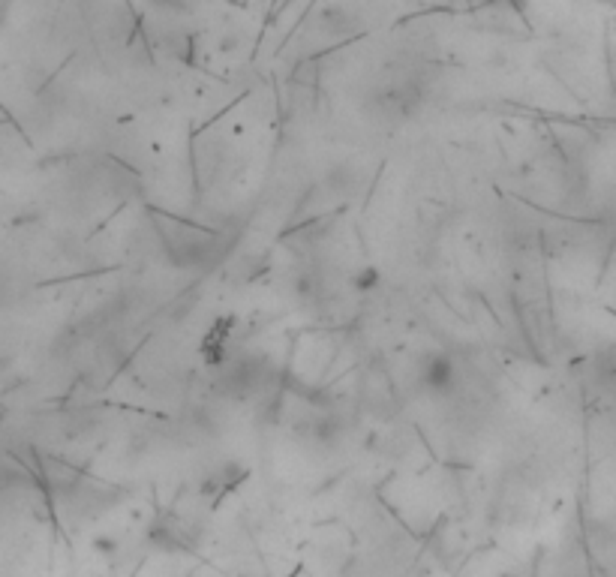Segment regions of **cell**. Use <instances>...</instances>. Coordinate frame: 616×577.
Wrapping results in <instances>:
<instances>
[{
	"instance_id": "obj_1",
	"label": "cell",
	"mask_w": 616,
	"mask_h": 577,
	"mask_svg": "<svg viewBox=\"0 0 616 577\" xmlns=\"http://www.w3.org/2000/svg\"><path fill=\"white\" fill-rule=\"evenodd\" d=\"M157 226H160V238L166 244V256L175 265L196 268V265H211L217 259V241H220L217 235H211L199 226L163 217V214H157Z\"/></svg>"
}]
</instances>
